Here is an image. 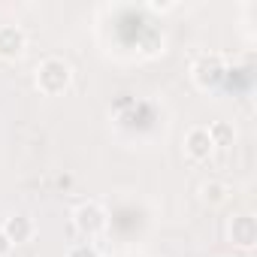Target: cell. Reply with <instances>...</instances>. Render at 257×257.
<instances>
[{
	"label": "cell",
	"instance_id": "cell-1",
	"mask_svg": "<svg viewBox=\"0 0 257 257\" xmlns=\"http://www.w3.org/2000/svg\"><path fill=\"white\" fill-rule=\"evenodd\" d=\"M70 82H73V67L64 58H46V61H40V67H37V88L46 97L64 94L70 88Z\"/></svg>",
	"mask_w": 257,
	"mask_h": 257
},
{
	"label": "cell",
	"instance_id": "cell-2",
	"mask_svg": "<svg viewBox=\"0 0 257 257\" xmlns=\"http://www.w3.org/2000/svg\"><path fill=\"white\" fill-rule=\"evenodd\" d=\"M191 76L200 88H215L224 76H227V67H224V58L218 52H209V55H200L194 64H191Z\"/></svg>",
	"mask_w": 257,
	"mask_h": 257
},
{
	"label": "cell",
	"instance_id": "cell-3",
	"mask_svg": "<svg viewBox=\"0 0 257 257\" xmlns=\"http://www.w3.org/2000/svg\"><path fill=\"white\" fill-rule=\"evenodd\" d=\"M106 209L100 206V203H82V206H76V212H73V224H76V230L82 233V236H100L103 230H106Z\"/></svg>",
	"mask_w": 257,
	"mask_h": 257
},
{
	"label": "cell",
	"instance_id": "cell-4",
	"mask_svg": "<svg viewBox=\"0 0 257 257\" xmlns=\"http://www.w3.org/2000/svg\"><path fill=\"white\" fill-rule=\"evenodd\" d=\"M185 152H188L191 161H209V155L215 152L209 127H191V131L185 134Z\"/></svg>",
	"mask_w": 257,
	"mask_h": 257
},
{
	"label": "cell",
	"instance_id": "cell-5",
	"mask_svg": "<svg viewBox=\"0 0 257 257\" xmlns=\"http://www.w3.org/2000/svg\"><path fill=\"white\" fill-rule=\"evenodd\" d=\"M230 239H233V245L236 248H254V242H257V221L245 212V215H236L233 221H230Z\"/></svg>",
	"mask_w": 257,
	"mask_h": 257
},
{
	"label": "cell",
	"instance_id": "cell-6",
	"mask_svg": "<svg viewBox=\"0 0 257 257\" xmlns=\"http://www.w3.org/2000/svg\"><path fill=\"white\" fill-rule=\"evenodd\" d=\"M25 46H28V37L19 25H0V58L13 61L25 52Z\"/></svg>",
	"mask_w": 257,
	"mask_h": 257
},
{
	"label": "cell",
	"instance_id": "cell-7",
	"mask_svg": "<svg viewBox=\"0 0 257 257\" xmlns=\"http://www.w3.org/2000/svg\"><path fill=\"white\" fill-rule=\"evenodd\" d=\"M0 230H4V236L13 242V245H25V242H31L34 239V221L28 218V215H13V218H7L4 224H0Z\"/></svg>",
	"mask_w": 257,
	"mask_h": 257
},
{
	"label": "cell",
	"instance_id": "cell-8",
	"mask_svg": "<svg viewBox=\"0 0 257 257\" xmlns=\"http://www.w3.org/2000/svg\"><path fill=\"white\" fill-rule=\"evenodd\" d=\"M209 137H212L215 149H218V146L224 149V146H230V143H233V127H230L227 121H215V124L209 127Z\"/></svg>",
	"mask_w": 257,
	"mask_h": 257
},
{
	"label": "cell",
	"instance_id": "cell-9",
	"mask_svg": "<svg viewBox=\"0 0 257 257\" xmlns=\"http://www.w3.org/2000/svg\"><path fill=\"white\" fill-rule=\"evenodd\" d=\"M227 194H230V188H227L224 182H206V185H203V200H206V203H212V206L224 203V200H227Z\"/></svg>",
	"mask_w": 257,
	"mask_h": 257
},
{
	"label": "cell",
	"instance_id": "cell-10",
	"mask_svg": "<svg viewBox=\"0 0 257 257\" xmlns=\"http://www.w3.org/2000/svg\"><path fill=\"white\" fill-rule=\"evenodd\" d=\"M67 257H100V254H97V248H94V245H88V242H85V245H73V248L67 251Z\"/></svg>",
	"mask_w": 257,
	"mask_h": 257
},
{
	"label": "cell",
	"instance_id": "cell-11",
	"mask_svg": "<svg viewBox=\"0 0 257 257\" xmlns=\"http://www.w3.org/2000/svg\"><path fill=\"white\" fill-rule=\"evenodd\" d=\"M10 251H13V242L4 236V230H0V257H10Z\"/></svg>",
	"mask_w": 257,
	"mask_h": 257
}]
</instances>
